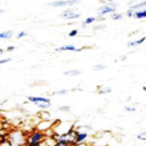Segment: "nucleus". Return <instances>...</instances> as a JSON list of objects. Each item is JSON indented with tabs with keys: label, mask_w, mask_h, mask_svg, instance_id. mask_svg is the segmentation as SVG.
Segmentation results:
<instances>
[{
	"label": "nucleus",
	"mask_w": 146,
	"mask_h": 146,
	"mask_svg": "<svg viewBox=\"0 0 146 146\" xmlns=\"http://www.w3.org/2000/svg\"><path fill=\"white\" fill-rule=\"evenodd\" d=\"M54 124H55V122L53 121H38V123L35 126V129H37V131L42 132V133H48L49 131H51L54 127Z\"/></svg>",
	"instance_id": "obj_7"
},
{
	"label": "nucleus",
	"mask_w": 146,
	"mask_h": 146,
	"mask_svg": "<svg viewBox=\"0 0 146 146\" xmlns=\"http://www.w3.org/2000/svg\"><path fill=\"white\" fill-rule=\"evenodd\" d=\"M40 118H41V121H51V119H50V114H49L48 110H46V111H41V113H40Z\"/></svg>",
	"instance_id": "obj_17"
},
{
	"label": "nucleus",
	"mask_w": 146,
	"mask_h": 146,
	"mask_svg": "<svg viewBox=\"0 0 146 146\" xmlns=\"http://www.w3.org/2000/svg\"><path fill=\"white\" fill-rule=\"evenodd\" d=\"M27 101L31 104H35L36 106L41 105V104H51V100L45 96H27Z\"/></svg>",
	"instance_id": "obj_8"
},
{
	"label": "nucleus",
	"mask_w": 146,
	"mask_h": 146,
	"mask_svg": "<svg viewBox=\"0 0 146 146\" xmlns=\"http://www.w3.org/2000/svg\"><path fill=\"white\" fill-rule=\"evenodd\" d=\"M59 110L63 111V113H69L71 111V108L68 105H63V106H59Z\"/></svg>",
	"instance_id": "obj_23"
},
{
	"label": "nucleus",
	"mask_w": 146,
	"mask_h": 146,
	"mask_svg": "<svg viewBox=\"0 0 146 146\" xmlns=\"http://www.w3.org/2000/svg\"><path fill=\"white\" fill-rule=\"evenodd\" d=\"M110 18L113 21H121L122 18H123V14H121V13H114V14L110 15Z\"/></svg>",
	"instance_id": "obj_21"
},
{
	"label": "nucleus",
	"mask_w": 146,
	"mask_h": 146,
	"mask_svg": "<svg viewBox=\"0 0 146 146\" xmlns=\"http://www.w3.org/2000/svg\"><path fill=\"white\" fill-rule=\"evenodd\" d=\"M87 146H94V145H87Z\"/></svg>",
	"instance_id": "obj_34"
},
{
	"label": "nucleus",
	"mask_w": 146,
	"mask_h": 146,
	"mask_svg": "<svg viewBox=\"0 0 146 146\" xmlns=\"http://www.w3.org/2000/svg\"><path fill=\"white\" fill-rule=\"evenodd\" d=\"M146 41V36H142V37H140L139 40H131L127 42V46L128 48H136V46H140L141 44H144Z\"/></svg>",
	"instance_id": "obj_10"
},
{
	"label": "nucleus",
	"mask_w": 146,
	"mask_h": 146,
	"mask_svg": "<svg viewBox=\"0 0 146 146\" xmlns=\"http://www.w3.org/2000/svg\"><path fill=\"white\" fill-rule=\"evenodd\" d=\"M137 140H140V141H146V129L144 131H141L140 133H137Z\"/></svg>",
	"instance_id": "obj_20"
},
{
	"label": "nucleus",
	"mask_w": 146,
	"mask_h": 146,
	"mask_svg": "<svg viewBox=\"0 0 146 146\" xmlns=\"http://www.w3.org/2000/svg\"><path fill=\"white\" fill-rule=\"evenodd\" d=\"M117 3L115 1H103L101 3V7L98 8V14L100 15H105V14H114L117 13V8H115Z\"/></svg>",
	"instance_id": "obj_5"
},
{
	"label": "nucleus",
	"mask_w": 146,
	"mask_h": 146,
	"mask_svg": "<svg viewBox=\"0 0 146 146\" xmlns=\"http://www.w3.org/2000/svg\"><path fill=\"white\" fill-rule=\"evenodd\" d=\"M142 9H146V1H140V3H137V4H132V7H131V10L133 13L140 12V10H142Z\"/></svg>",
	"instance_id": "obj_12"
},
{
	"label": "nucleus",
	"mask_w": 146,
	"mask_h": 146,
	"mask_svg": "<svg viewBox=\"0 0 146 146\" xmlns=\"http://www.w3.org/2000/svg\"><path fill=\"white\" fill-rule=\"evenodd\" d=\"M77 35H78V31H77V30H72L71 32L68 33L69 37H74V36H77Z\"/></svg>",
	"instance_id": "obj_28"
},
{
	"label": "nucleus",
	"mask_w": 146,
	"mask_h": 146,
	"mask_svg": "<svg viewBox=\"0 0 146 146\" xmlns=\"http://www.w3.org/2000/svg\"><path fill=\"white\" fill-rule=\"evenodd\" d=\"M49 5L54 8H58V7H66L68 5V0H55V1H49Z\"/></svg>",
	"instance_id": "obj_13"
},
{
	"label": "nucleus",
	"mask_w": 146,
	"mask_h": 146,
	"mask_svg": "<svg viewBox=\"0 0 146 146\" xmlns=\"http://www.w3.org/2000/svg\"><path fill=\"white\" fill-rule=\"evenodd\" d=\"M124 111H127V113H135V111H136V108H135V106H126V108H124Z\"/></svg>",
	"instance_id": "obj_24"
},
{
	"label": "nucleus",
	"mask_w": 146,
	"mask_h": 146,
	"mask_svg": "<svg viewBox=\"0 0 146 146\" xmlns=\"http://www.w3.org/2000/svg\"><path fill=\"white\" fill-rule=\"evenodd\" d=\"M64 74L66 76H80L81 74V71H78V69H71V71H67L64 72Z\"/></svg>",
	"instance_id": "obj_19"
},
{
	"label": "nucleus",
	"mask_w": 146,
	"mask_h": 146,
	"mask_svg": "<svg viewBox=\"0 0 146 146\" xmlns=\"http://www.w3.org/2000/svg\"><path fill=\"white\" fill-rule=\"evenodd\" d=\"M111 88L110 87H99L98 94H101V95H105V94H110Z\"/></svg>",
	"instance_id": "obj_18"
},
{
	"label": "nucleus",
	"mask_w": 146,
	"mask_h": 146,
	"mask_svg": "<svg viewBox=\"0 0 146 146\" xmlns=\"http://www.w3.org/2000/svg\"><path fill=\"white\" fill-rule=\"evenodd\" d=\"M67 92H68V90H59V91H55L54 95H66Z\"/></svg>",
	"instance_id": "obj_27"
},
{
	"label": "nucleus",
	"mask_w": 146,
	"mask_h": 146,
	"mask_svg": "<svg viewBox=\"0 0 146 146\" xmlns=\"http://www.w3.org/2000/svg\"><path fill=\"white\" fill-rule=\"evenodd\" d=\"M87 132H83V131H78L77 133V137H76V145H83L86 144V141H87Z\"/></svg>",
	"instance_id": "obj_9"
},
{
	"label": "nucleus",
	"mask_w": 146,
	"mask_h": 146,
	"mask_svg": "<svg viewBox=\"0 0 146 146\" xmlns=\"http://www.w3.org/2000/svg\"><path fill=\"white\" fill-rule=\"evenodd\" d=\"M25 36H27V32H26V31H21V32L17 33V38H22V37H25Z\"/></svg>",
	"instance_id": "obj_25"
},
{
	"label": "nucleus",
	"mask_w": 146,
	"mask_h": 146,
	"mask_svg": "<svg viewBox=\"0 0 146 146\" xmlns=\"http://www.w3.org/2000/svg\"><path fill=\"white\" fill-rule=\"evenodd\" d=\"M55 146H72V145H68V144H63V142H56Z\"/></svg>",
	"instance_id": "obj_31"
},
{
	"label": "nucleus",
	"mask_w": 146,
	"mask_h": 146,
	"mask_svg": "<svg viewBox=\"0 0 146 146\" xmlns=\"http://www.w3.org/2000/svg\"><path fill=\"white\" fill-rule=\"evenodd\" d=\"M126 17H135V13L132 12L131 9H128V10L126 12Z\"/></svg>",
	"instance_id": "obj_30"
},
{
	"label": "nucleus",
	"mask_w": 146,
	"mask_h": 146,
	"mask_svg": "<svg viewBox=\"0 0 146 146\" xmlns=\"http://www.w3.org/2000/svg\"><path fill=\"white\" fill-rule=\"evenodd\" d=\"M13 35H14L13 31H4V32H0V38L1 40H9L13 37Z\"/></svg>",
	"instance_id": "obj_14"
},
{
	"label": "nucleus",
	"mask_w": 146,
	"mask_h": 146,
	"mask_svg": "<svg viewBox=\"0 0 146 146\" xmlns=\"http://www.w3.org/2000/svg\"><path fill=\"white\" fill-rule=\"evenodd\" d=\"M59 17L66 21H76L81 17V13L78 12L76 8H68V9H66L64 12H62Z\"/></svg>",
	"instance_id": "obj_6"
},
{
	"label": "nucleus",
	"mask_w": 146,
	"mask_h": 146,
	"mask_svg": "<svg viewBox=\"0 0 146 146\" xmlns=\"http://www.w3.org/2000/svg\"><path fill=\"white\" fill-rule=\"evenodd\" d=\"M72 129H74L73 128V123L72 122H67V121H56L53 127L54 136L66 135V133H68V132H71Z\"/></svg>",
	"instance_id": "obj_3"
},
{
	"label": "nucleus",
	"mask_w": 146,
	"mask_h": 146,
	"mask_svg": "<svg viewBox=\"0 0 146 146\" xmlns=\"http://www.w3.org/2000/svg\"><path fill=\"white\" fill-rule=\"evenodd\" d=\"M45 140H46L45 133L37 131V129H32V131L27 135L26 146H40Z\"/></svg>",
	"instance_id": "obj_2"
},
{
	"label": "nucleus",
	"mask_w": 146,
	"mask_h": 146,
	"mask_svg": "<svg viewBox=\"0 0 146 146\" xmlns=\"http://www.w3.org/2000/svg\"><path fill=\"white\" fill-rule=\"evenodd\" d=\"M135 18L136 19H145L146 18V9H142L140 12H136L135 13Z\"/></svg>",
	"instance_id": "obj_16"
},
{
	"label": "nucleus",
	"mask_w": 146,
	"mask_h": 146,
	"mask_svg": "<svg viewBox=\"0 0 146 146\" xmlns=\"http://www.w3.org/2000/svg\"><path fill=\"white\" fill-rule=\"evenodd\" d=\"M15 50V46H13V45H9V46H7V48H5V51H14Z\"/></svg>",
	"instance_id": "obj_29"
},
{
	"label": "nucleus",
	"mask_w": 146,
	"mask_h": 146,
	"mask_svg": "<svg viewBox=\"0 0 146 146\" xmlns=\"http://www.w3.org/2000/svg\"><path fill=\"white\" fill-rule=\"evenodd\" d=\"M144 91H146V86H144Z\"/></svg>",
	"instance_id": "obj_33"
},
{
	"label": "nucleus",
	"mask_w": 146,
	"mask_h": 146,
	"mask_svg": "<svg viewBox=\"0 0 146 146\" xmlns=\"http://www.w3.org/2000/svg\"><path fill=\"white\" fill-rule=\"evenodd\" d=\"M78 129H72L71 132L66 135H62V136H54L56 142H63V144H68L72 146H76V137H77Z\"/></svg>",
	"instance_id": "obj_4"
},
{
	"label": "nucleus",
	"mask_w": 146,
	"mask_h": 146,
	"mask_svg": "<svg viewBox=\"0 0 146 146\" xmlns=\"http://www.w3.org/2000/svg\"><path fill=\"white\" fill-rule=\"evenodd\" d=\"M99 18H96V17H87L85 21L82 22V26L83 27H86V26H88V25H92L95 21H98Z\"/></svg>",
	"instance_id": "obj_15"
},
{
	"label": "nucleus",
	"mask_w": 146,
	"mask_h": 146,
	"mask_svg": "<svg viewBox=\"0 0 146 146\" xmlns=\"http://www.w3.org/2000/svg\"><path fill=\"white\" fill-rule=\"evenodd\" d=\"M40 146H49V144H48V142H46V140H45V141H44V142H42V144H41Z\"/></svg>",
	"instance_id": "obj_32"
},
{
	"label": "nucleus",
	"mask_w": 146,
	"mask_h": 146,
	"mask_svg": "<svg viewBox=\"0 0 146 146\" xmlns=\"http://www.w3.org/2000/svg\"><path fill=\"white\" fill-rule=\"evenodd\" d=\"M78 48H76L73 44H68V45H63L60 48H56L55 51H77Z\"/></svg>",
	"instance_id": "obj_11"
},
{
	"label": "nucleus",
	"mask_w": 146,
	"mask_h": 146,
	"mask_svg": "<svg viewBox=\"0 0 146 146\" xmlns=\"http://www.w3.org/2000/svg\"><path fill=\"white\" fill-rule=\"evenodd\" d=\"M8 141L12 146H25L27 141V135L22 129H14L8 133Z\"/></svg>",
	"instance_id": "obj_1"
},
{
	"label": "nucleus",
	"mask_w": 146,
	"mask_h": 146,
	"mask_svg": "<svg viewBox=\"0 0 146 146\" xmlns=\"http://www.w3.org/2000/svg\"><path fill=\"white\" fill-rule=\"evenodd\" d=\"M106 67L104 66V64H96V66H94V71L96 72H100V71H104Z\"/></svg>",
	"instance_id": "obj_22"
},
{
	"label": "nucleus",
	"mask_w": 146,
	"mask_h": 146,
	"mask_svg": "<svg viewBox=\"0 0 146 146\" xmlns=\"http://www.w3.org/2000/svg\"><path fill=\"white\" fill-rule=\"evenodd\" d=\"M9 62H12V58H4V59H0V64H7L9 63Z\"/></svg>",
	"instance_id": "obj_26"
}]
</instances>
